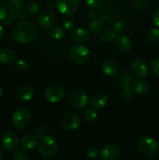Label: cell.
Masks as SVG:
<instances>
[{"instance_id": "44", "label": "cell", "mask_w": 159, "mask_h": 160, "mask_svg": "<svg viewBox=\"0 0 159 160\" xmlns=\"http://www.w3.org/2000/svg\"><path fill=\"white\" fill-rule=\"evenodd\" d=\"M4 34H5L4 29H3V28L2 27V25H0V40L2 39L3 36H4Z\"/></svg>"}, {"instance_id": "13", "label": "cell", "mask_w": 159, "mask_h": 160, "mask_svg": "<svg viewBox=\"0 0 159 160\" xmlns=\"http://www.w3.org/2000/svg\"><path fill=\"white\" fill-rule=\"evenodd\" d=\"M115 46L116 49L123 54L129 52L132 49V43L131 39L127 35H119L115 38Z\"/></svg>"}, {"instance_id": "17", "label": "cell", "mask_w": 159, "mask_h": 160, "mask_svg": "<svg viewBox=\"0 0 159 160\" xmlns=\"http://www.w3.org/2000/svg\"><path fill=\"white\" fill-rule=\"evenodd\" d=\"M90 102L92 108L96 110L103 109L108 102L107 95L103 92H95L90 97Z\"/></svg>"}, {"instance_id": "9", "label": "cell", "mask_w": 159, "mask_h": 160, "mask_svg": "<svg viewBox=\"0 0 159 160\" xmlns=\"http://www.w3.org/2000/svg\"><path fill=\"white\" fill-rule=\"evenodd\" d=\"M148 72L147 65L145 60L142 58H137L134 59L131 65V73L133 78L140 79L147 76Z\"/></svg>"}, {"instance_id": "28", "label": "cell", "mask_w": 159, "mask_h": 160, "mask_svg": "<svg viewBox=\"0 0 159 160\" xmlns=\"http://www.w3.org/2000/svg\"><path fill=\"white\" fill-rule=\"evenodd\" d=\"M133 81V76L128 72L122 73L119 76V82L123 86H130Z\"/></svg>"}, {"instance_id": "42", "label": "cell", "mask_w": 159, "mask_h": 160, "mask_svg": "<svg viewBox=\"0 0 159 160\" xmlns=\"http://www.w3.org/2000/svg\"><path fill=\"white\" fill-rule=\"evenodd\" d=\"M35 135L37 137H42L44 135V131L41 128H37L35 130Z\"/></svg>"}, {"instance_id": "20", "label": "cell", "mask_w": 159, "mask_h": 160, "mask_svg": "<svg viewBox=\"0 0 159 160\" xmlns=\"http://www.w3.org/2000/svg\"><path fill=\"white\" fill-rule=\"evenodd\" d=\"M16 53L10 48H2L0 50V64L7 65L14 62Z\"/></svg>"}, {"instance_id": "46", "label": "cell", "mask_w": 159, "mask_h": 160, "mask_svg": "<svg viewBox=\"0 0 159 160\" xmlns=\"http://www.w3.org/2000/svg\"><path fill=\"white\" fill-rule=\"evenodd\" d=\"M2 93H3V92H2V89L1 88H0V98H1V97H2Z\"/></svg>"}, {"instance_id": "8", "label": "cell", "mask_w": 159, "mask_h": 160, "mask_svg": "<svg viewBox=\"0 0 159 160\" xmlns=\"http://www.w3.org/2000/svg\"><path fill=\"white\" fill-rule=\"evenodd\" d=\"M55 6L63 15L72 16L77 11L79 0H55Z\"/></svg>"}, {"instance_id": "21", "label": "cell", "mask_w": 159, "mask_h": 160, "mask_svg": "<svg viewBox=\"0 0 159 160\" xmlns=\"http://www.w3.org/2000/svg\"><path fill=\"white\" fill-rule=\"evenodd\" d=\"M131 86H132V91L140 95L148 93L150 90L149 84L146 81H142V80H135V81L133 80Z\"/></svg>"}, {"instance_id": "22", "label": "cell", "mask_w": 159, "mask_h": 160, "mask_svg": "<svg viewBox=\"0 0 159 160\" xmlns=\"http://www.w3.org/2000/svg\"><path fill=\"white\" fill-rule=\"evenodd\" d=\"M34 96V90L30 86H23L17 92V99L20 102L30 101Z\"/></svg>"}, {"instance_id": "18", "label": "cell", "mask_w": 159, "mask_h": 160, "mask_svg": "<svg viewBox=\"0 0 159 160\" xmlns=\"http://www.w3.org/2000/svg\"><path fill=\"white\" fill-rule=\"evenodd\" d=\"M38 143L37 138L35 134H26L20 142V146L24 150H32Z\"/></svg>"}, {"instance_id": "5", "label": "cell", "mask_w": 159, "mask_h": 160, "mask_svg": "<svg viewBox=\"0 0 159 160\" xmlns=\"http://www.w3.org/2000/svg\"><path fill=\"white\" fill-rule=\"evenodd\" d=\"M70 58L73 62L83 65L89 60L90 56V51L84 45H73L69 51Z\"/></svg>"}, {"instance_id": "43", "label": "cell", "mask_w": 159, "mask_h": 160, "mask_svg": "<svg viewBox=\"0 0 159 160\" xmlns=\"http://www.w3.org/2000/svg\"><path fill=\"white\" fill-rule=\"evenodd\" d=\"M97 17V13H96V12H95V11H94V10H90V12H88V17L90 19H95V17Z\"/></svg>"}, {"instance_id": "23", "label": "cell", "mask_w": 159, "mask_h": 160, "mask_svg": "<svg viewBox=\"0 0 159 160\" xmlns=\"http://www.w3.org/2000/svg\"><path fill=\"white\" fill-rule=\"evenodd\" d=\"M73 38L80 43H84V42H87L90 38V33L84 28H78L73 31Z\"/></svg>"}, {"instance_id": "3", "label": "cell", "mask_w": 159, "mask_h": 160, "mask_svg": "<svg viewBox=\"0 0 159 160\" xmlns=\"http://www.w3.org/2000/svg\"><path fill=\"white\" fill-rule=\"evenodd\" d=\"M37 145L41 156L46 159L55 156L59 148L55 139L50 135H43L41 137Z\"/></svg>"}, {"instance_id": "1", "label": "cell", "mask_w": 159, "mask_h": 160, "mask_svg": "<svg viewBox=\"0 0 159 160\" xmlns=\"http://www.w3.org/2000/svg\"><path fill=\"white\" fill-rule=\"evenodd\" d=\"M11 37L15 43L26 45L35 38L36 29L30 22L22 21L14 27Z\"/></svg>"}, {"instance_id": "4", "label": "cell", "mask_w": 159, "mask_h": 160, "mask_svg": "<svg viewBox=\"0 0 159 160\" xmlns=\"http://www.w3.org/2000/svg\"><path fill=\"white\" fill-rule=\"evenodd\" d=\"M31 111L26 108L20 107L16 109L12 117V123L14 128L21 130L26 128L31 121Z\"/></svg>"}, {"instance_id": "16", "label": "cell", "mask_w": 159, "mask_h": 160, "mask_svg": "<svg viewBox=\"0 0 159 160\" xmlns=\"http://www.w3.org/2000/svg\"><path fill=\"white\" fill-rule=\"evenodd\" d=\"M15 17V11L9 5H2L0 6V21L5 25L9 24Z\"/></svg>"}, {"instance_id": "40", "label": "cell", "mask_w": 159, "mask_h": 160, "mask_svg": "<svg viewBox=\"0 0 159 160\" xmlns=\"http://www.w3.org/2000/svg\"><path fill=\"white\" fill-rule=\"evenodd\" d=\"M13 5L15 6V8L17 9V10L18 11V12H23V11L24 10L25 5L24 2H23L22 0H17Z\"/></svg>"}, {"instance_id": "38", "label": "cell", "mask_w": 159, "mask_h": 160, "mask_svg": "<svg viewBox=\"0 0 159 160\" xmlns=\"http://www.w3.org/2000/svg\"><path fill=\"white\" fill-rule=\"evenodd\" d=\"M103 1L104 0H85V2L88 7L91 8V9H95V8L101 6V5L103 3Z\"/></svg>"}, {"instance_id": "27", "label": "cell", "mask_w": 159, "mask_h": 160, "mask_svg": "<svg viewBox=\"0 0 159 160\" xmlns=\"http://www.w3.org/2000/svg\"><path fill=\"white\" fill-rule=\"evenodd\" d=\"M49 35L53 40L59 41L63 38L65 34H64V31H62V29H61L60 28H58V27H55V28H53L50 30Z\"/></svg>"}, {"instance_id": "19", "label": "cell", "mask_w": 159, "mask_h": 160, "mask_svg": "<svg viewBox=\"0 0 159 160\" xmlns=\"http://www.w3.org/2000/svg\"><path fill=\"white\" fill-rule=\"evenodd\" d=\"M102 71L108 77H113L118 72V65L116 62L111 59L104 61L102 64Z\"/></svg>"}, {"instance_id": "39", "label": "cell", "mask_w": 159, "mask_h": 160, "mask_svg": "<svg viewBox=\"0 0 159 160\" xmlns=\"http://www.w3.org/2000/svg\"><path fill=\"white\" fill-rule=\"evenodd\" d=\"M62 28H64L66 31H71L72 29L74 27V23H73V21L71 20V19L65 18L62 20Z\"/></svg>"}, {"instance_id": "34", "label": "cell", "mask_w": 159, "mask_h": 160, "mask_svg": "<svg viewBox=\"0 0 159 160\" xmlns=\"http://www.w3.org/2000/svg\"><path fill=\"white\" fill-rule=\"evenodd\" d=\"M39 5L36 2H30L27 5V11L31 15H36L39 12Z\"/></svg>"}, {"instance_id": "29", "label": "cell", "mask_w": 159, "mask_h": 160, "mask_svg": "<svg viewBox=\"0 0 159 160\" xmlns=\"http://www.w3.org/2000/svg\"><path fill=\"white\" fill-rule=\"evenodd\" d=\"M147 38L150 42L153 44L159 43V28H154L150 30L147 34Z\"/></svg>"}, {"instance_id": "6", "label": "cell", "mask_w": 159, "mask_h": 160, "mask_svg": "<svg viewBox=\"0 0 159 160\" xmlns=\"http://www.w3.org/2000/svg\"><path fill=\"white\" fill-rule=\"evenodd\" d=\"M137 147L143 155L153 156L159 150V145L155 139L150 137H142L137 142Z\"/></svg>"}, {"instance_id": "41", "label": "cell", "mask_w": 159, "mask_h": 160, "mask_svg": "<svg viewBox=\"0 0 159 160\" xmlns=\"http://www.w3.org/2000/svg\"><path fill=\"white\" fill-rule=\"evenodd\" d=\"M152 20L154 24L157 26V28H159V10H156L155 12L153 13Z\"/></svg>"}, {"instance_id": "11", "label": "cell", "mask_w": 159, "mask_h": 160, "mask_svg": "<svg viewBox=\"0 0 159 160\" xmlns=\"http://www.w3.org/2000/svg\"><path fill=\"white\" fill-rule=\"evenodd\" d=\"M65 92L61 86L58 84L51 85L45 90V97L49 102L55 103L59 102L63 98Z\"/></svg>"}, {"instance_id": "24", "label": "cell", "mask_w": 159, "mask_h": 160, "mask_svg": "<svg viewBox=\"0 0 159 160\" xmlns=\"http://www.w3.org/2000/svg\"><path fill=\"white\" fill-rule=\"evenodd\" d=\"M134 9L138 12H144L149 8L151 0H132Z\"/></svg>"}, {"instance_id": "7", "label": "cell", "mask_w": 159, "mask_h": 160, "mask_svg": "<svg viewBox=\"0 0 159 160\" xmlns=\"http://www.w3.org/2000/svg\"><path fill=\"white\" fill-rule=\"evenodd\" d=\"M68 101L70 106L74 109H83L87 106L88 97L84 91L74 90L69 95Z\"/></svg>"}, {"instance_id": "45", "label": "cell", "mask_w": 159, "mask_h": 160, "mask_svg": "<svg viewBox=\"0 0 159 160\" xmlns=\"http://www.w3.org/2000/svg\"><path fill=\"white\" fill-rule=\"evenodd\" d=\"M17 1V0H8V2H9L12 3V4H14V3H15Z\"/></svg>"}, {"instance_id": "36", "label": "cell", "mask_w": 159, "mask_h": 160, "mask_svg": "<svg viewBox=\"0 0 159 160\" xmlns=\"http://www.w3.org/2000/svg\"><path fill=\"white\" fill-rule=\"evenodd\" d=\"M151 70L154 74L159 77V58H155L151 61Z\"/></svg>"}, {"instance_id": "32", "label": "cell", "mask_w": 159, "mask_h": 160, "mask_svg": "<svg viewBox=\"0 0 159 160\" xmlns=\"http://www.w3.org/2000/svg\"><path fill=\"white\" fill-rule=\"evenodd\" d=\"M84 119L88 122H94L98 117V113L94 109H87L84 112Z\"/></svg>"}, {"instance_id": "10", "label": "cell", "mask_w": 159, "mask_h": 160, "mask_svg": "<svg viewBox=\"0 0 159 160\" xmlns=\"http://www.w3.org/2000/svg\"><path fill=\"white\" fill-rule=\"evenodd\" d=\"M2 145L4 149L8 152H15L20 145L18 136L14 132H6L2 138Z\"/></svg>"}, {"instance_id": "25", "label": "cell", "mask_w": 159, "mask_h": 160, "mask_svg": "<svg viewBox=\"0 0 159 160\" xmlns=\"http://www.w3.org/2000/svg\"><path fill=\"white\" fill-rule=\"evenodd\" d=\"M89 31L93 34H98L103 29V21L101 19H94L88 25Z\"/></svg>"}, {"instance_id": "33", "label": "cell", "mask_w": 159, "mask_h": 160, "mask_svg": "<svg viewBox=\"0 0 159 160\" xmlns=\"http://www.w3.org/2000/svg\"><path fill=\"white\" fill-rule=\"evenodd\" d=\"M87 156L90 159H98L99 157V150L95 146H90L87 148L86 151Z\"/></svg>"}, {"instance_id": "14", "label": "cell", "mask_w": 159, "mask_h": 160, "mask_svg": "<svg viewBox=\"0 0 159 160\" xmlns=\"http://www.w3.org/2000/svg\"><path fill=\"white\" fill-rule=\"evenodd\" d=\"M101 156L104 160H115L120 156V150L117 145L108 144L101 148Z\"/></svg>"}, {"instance_id": "35", "label": "cell", "mask_w": 159, "mask_h": 160, "mask_svg": "<svg viewBox=\"0 0 159 160\" xmlns=\"http://www.w3.org/2000/svg\"><path fill=\"white\" fill-rule=\"evenodd\" d=\"M15 67L17 70H19V71L23 72L27 70L28 63L26 60H24V59H20L15 62Z\"/></svg>"}, {"instance_id": "48", "label": "cell", "mask_w": 159, "mask_h": 160, "mask_svg": "<svg viewBox=\"0 0 159 160\" xmlns=\"http://www.w3.org/2000/svg\"><path fill=\"white\" fill-rule=\"evenodd\" d=\"M36 1H38V0H36Z\"/></svg>"}, {"instance_id": "26", "label": "cell", "mask_w": 159, "mask_h": 160, "mask_svg": "<svg viewBox=\"0 0 159 160\" xmlns=\"http://www.w3.org/2000/svg\"><path fill=\"white\" fill-rule=\"evenodd\" d=\"M115 34L113 31H109L108 30H105L104 31H102L99 36V40L101 42L104 43H112L115 40Z\"/></svg>"}, {"instance_id": "12", "label": "cell", "mask_w": 159, "mask_h": 160, "mask_svg": "<svg viewBox=\"0 0 159 160\" xmlns=\"http://www.w3.org/2000/svg\"><path fill=\"white\" fill-rule=\"evenodd\" d=\"M81 123L80 117L76 114L70 113L64 116L61 120V124L67 131H74L80 127Z\"/></svg>"}, {"instance_id": "15", "label": "cell", "mask_w": 159, "mask_h": 160, "mask_svg": "<svg viewBox=\"0 0 159 160\" xmlns=\"http://www.w3.org/2000/svg\"><path fill=\"white\" fill-rule=\"evenodd\" d=\"M55 17L54 13L50 10H45L41 12L38 17V23L44 29H49L54 25Z\"/></svg>"}, {"instance_id": "2", "label": "cell", "mask_w": 159, "mask_h": 160, "mask_svg": "<svg viewBox=\"0 0 159 160\" xmlns=\"http://www.w3.org/2000/svg\"><path fill=\"white\" fill-rule=\"evenodd\" d=\"M98 16L103 22L112 23L117 21L120 17L119 7L113 2H106L101 5Z\"/></svg>"}, {"instance_id": "47", "label": "cell", "mask_w": 159, "mask_h": 160, "mask_svg": "<svg viewBox=\"0 0 159 160\" xmlns=\"http://www.w3.org/2000/svg\"><path fill=\"white\" fill-rule=\"evenodd\" d=\"M2 151H1V150H0V159H1V158H2Z\"/></svg>"}, {"instance_id": "30", "label": "cell", "mask_w": 159, "mask_h": 160, "mask_svg": "<svg viewBox=\"0 0 159 160\" xmlns=\"http://www.w3.org/2000/svg\"><path fill=\"white\" fill-rule=\"evenodd\" d=\"M126 29V24L122 20H117V21L114 22L113 25H112V30L115 34H121Z\"/></svg>"}, {"instance_id": "37", "label": "cell", "mask_w": 159, "mask_h": 160, "mask_svg": "<svg viewBox=\"0 0 159 160\" xmlns=\"http://www.w3.org/2000/svg\"><path fill=\"white\" fill-rule=\"evenodd\" d=\"M29 157L23 151H17L12 155V159L13 160H28Z\"/></svg>"}, {"instance_id": "31", "label": "cell", "mask_w": 159, "mask_h": 160, "mask_svg": "<svg viewBox=\"0 0 159 160\" xmlns=\"http://www.w3.org/2000/svg\"><path fill=\"white\" fill-rule=\"evenodd\" d=\"M121 98L124 100H130L133 96V92L129 86H123L120 92Z\"/></svg>"}]
</instances>
